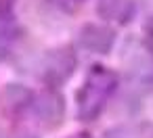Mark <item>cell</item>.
Masks as SVG:
<instances>
[{
    "label": "cell",
    "mask_w": 153,
    "mask_h": 138,
    "mask_svg": "<svg viewBox=\"0 0 153 138\" xmlns=\"http://www.w3.org/2000/svg\"><path fill=\"white\" fill-rule=\"evenodd\" d=\"M117 73L103 65H92L82 88L76 94L78 117L82 121H94L103 109L107 107L109 98L117 90Z\"/></svg>",
    "instance_id": "obj_1"
},
{
    "label": "cell",
    "mask_w": 153,
    "mask_h": 138,
    "mask_svg": "<svg viewBox=\"0 0 153 138\" xmlns=\"http://www.w3.org/2000/svg\"><path fill=\"white\" fill-rule=\"evenodd\" d=\"M76 67H78L76 52L69 46H61V48L48 50L44 55V59L40 63V75L48 86L57 88L74 75Z\"/></svg>",
    "instance_id": "obj_2"
},
{
    "label": "cell",
    "mask_w": 153,
    "mask_h": 138,
    "mask_svg": "<svg viewBox=\"0 0 153 138\" xmlns=\"http://www.w3.org/2000/svg\"><path fill=\"white\" fill-rule=\"evenodd\" d=\"M27 109L32 111V115L40 123H44L48 128H55L65 117V98L57 90L51 88V90H44L40 94H34Z\"/></svg>",
    "instance_id": "obj_3"
},
{
    "label": "cell",
    "mask_w": 153,
    "mask_h": 138,
    "mask_svg": "<svg viewBox=\"0 0 153 138\" xmlns=\"http://www.w3.org/2000/svg\"><path fill=\"white\" fill-rule=\"evenodd\" d=\"M78 42L84 50L92 55H109L115 46V30L105 23H86L80 27Z\"/></svg>",
    "instance_id": "obj_4"
},
{
    "label": "cell",
    "mask_w": 153,
    "mask_h": 138,
    "mask_svg": "<svg viewBox=\"0 0 153 138\" xmlns=\"http://www.w3.org/2000/svg\"><path fill=\"white\" fill-rule=\"evenodd\" d=\"M99 15L109 21H117L122 25L130 23L136 15V4L132 0H103L99 4Z\"/></svg>",
    "instance_id": "obj_5"
},
{
    "label": "cell",
    "mask_w": 153,
    "mask_h": 138,
    "mask_svg": "<svg viewBox=\"0 0 153 138\" xmlns=\"http://www.w3.org/2000/svg\"><path fill=\"white\" fill-rule=\"evenodd\" d=\"M103 138H153V123L136 121V123H122L103 134Z\"/></svg>",
    "instance_id": "obj_6"
},
{
    "label": "cell",
    "mask_w": 153,
    "mask_h": 138,
    "mask_svg": "<svg viewBox=\"0 0 153 138\" xmlns=\"http://www.w3.org/2000/svg\"><path fill=\"white\" fill-rule=\"evenodd\" d=\"M7 98H9V103H11L13 107L23 109V107H30V103H32V98H34V92L27 90V88L21 86V84H9V86H7Z\"/></svg>",
    "instance_id": "obj_7"
},
{
    "label": "cell",
    "mask_w": 153,
    "mask_h": 138,
    "mask_svg": "<svg viewBox=\"0 0 153 138\" xmlns=\"http://www.w3.org/2000/svg\"><path fill=\"white\" fill-rule=\"evenodd\" d=\"M145 44H147V48L153 52V19L145 25Z\"/></svg>",
    "instance_id": "obj_8"
},
{
    "label": "cell",
    "mask_w": 153,
    "mask_h": 138,
    "mask_svg": "<svg viewBox=\"0 0 153 138\" xmlns=\"http://www.w3.org/2000/svg\"><path fill=\"white\" fill-rule=\"evenodd\" d=\"M7 57H9V40L0 36V61H4Z\"/></svg>",
    "instance_id": "obj_9"
},
{
    "label": "cell",
    "mask_w": 153,
    "mask_h": 138,
    "mask_svg": "<svg viewBox=\"0 0 153 138\" xmlns=\"http://www.w3.org/2000/svg\"><path fill=\"white\" fill-rule=\"evenodd\" d=\"M143 82H145V84H151V86H153V67H151V69H147V73L143 75Z\"/></svg>",
    "instance_id": "obj_10"
},
{
    "label": "cell",
    "mask_w": 153,
    "mask_h": 138,
    "mask_svg": "<svg viewBox=\"0 0 153 138\" xmlns=\"http://www.w3.org/2000/svg\"><path fill=\"white\" fill-rule=\"evenodd\" d=\"M69 138H90V134H88V132H78V134H74V136H69Z\"/></svg>",
    "instance_id": "obj_11"
},
{
    "label": "cell",
    "mask_w": 153,
    "mask_h": 138,
    "mask_svg": "<svg viewBox=\"0 0 153 138\" xmlns=\"http://www.w3.org/2000/svg\"><path fill=\"white\" fill-rule=\"evenodd\" d=\"M21 138H36V136H30V134H27V136H21Z\"/></svg>",
    "instance_id": "obj_12"
},
{
    "label": "cell",
    "mask_w": 153,
    "mask_h": 138,
    "mask_svg": "<svg viewBox=\"0 0 153 138\" xmlns=\"http://www.w3.org/2000/svg\"><path fill=\"white\" fill-rule=\"evenodd\" d=\"M76 2H80V0H76Z\"/></svg>",
    "instance_id": "obj_13"
}]
</instances>
